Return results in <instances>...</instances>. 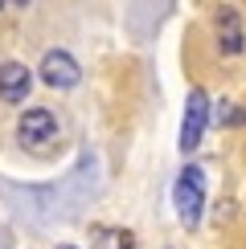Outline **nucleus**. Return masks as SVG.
Segmentation results:
<instances>
[{
  "mask_svg": "<svg viewBox=\"0 0 246 249\" xmlns=\"http://www.w3.org/2000/svg\"><path fill=\"white\" fill-rule=\"evenodd\" d=\"M172 204H177V216L184 225H197L201 221V209H205V172L197 163H189L177 184H172Z\"/></svg>",
  "mask_w": 246,
  "mask_h": 249,
  "instance_id": "f257e3e1",
  "label": "nucleus"
},
{
  "mask_svg": "<svg viewBox=\"0 0 246 249\" xmlns=\"http://www.w3.org/2000/svg\"><path fill=\"white\" fill-rule=\"evenodd\" d=\"M17 135H20V143H25L29 151H45L49 143L58 139V119L49 115L45 107H33V110H25V115H20Z\"/></svg>",
  "mask_w": 246,
  "mask_h": 249,
  "instance_id": "f03ea898",
  "label": "nucleus"
},
{
  "mask_svg": "<svg viewBox=\"0 0 246 249\" xmlns=\"http://www.w3.org/2000/svg\"><path fill=\"white\" fill-rule=\"evenodd\" d=\"M205 123H209V98L205 90H189V102H184V119H181V151L189 155L201 143Z\"/></svg>",
  "mask_w": 246,
  "mask_h": 249,
  "instance_id": "7ed1b4c3",
  "label": "nucleus"
},
{
  "mask_svg": "<svg viewBox=\"0 0 246 249\" xmlns=\"http://www.w3.org/2000/svg\"><path fill=\"white\" fill-rule=\"evenodd\" d=\"M78 78H82V70H78V61L70 57L66 49H49V53L41 57V82H45V86L70 90V86H78Z\"/></svg>",
  "mask_w": 246,
  "mask_h": 249,
  "instance_id": "20e7f679",
  "label": "nucleus"
},
{
  "mask_svg": "<svg viewBox=\"0 0 246 249\" xmlns=\"http://www.w3.org/2000/svg\"><path fill=\"white\" fill-rule=\"evenodd\" d=\"M213 25H218V45H222V53H242V45H246V37H242V20H238V8H230V4H222L218 8V17H213Z\"/></svg>",
  "mask_w": 246,
  "mask_h": 249,
  "instance_id": "39448f33",
  "label": "nucleus"
},
{
  "mask_svg": "<svg viewBox=\"0 0 246 249\" xmlns=\"http://www.w3.org/2000/svg\"><path fill=\"white\" fill-rule=\"evenodd\" d=\"M29 86H33V74H29L20 61H4V66H0V98L4 102H25Z\"/></svg>",
  "mask_w": 246,
  "mask_h": 249,
  "instance_id": "423d86ee",
  "label": "nucleus"
},
{
  "mask_svg": "<svg viewBox=\"0 0 246 249\" xmlns=\"http://www.w3.org/2000/svg\"><path fill=\"white\" fill-rule=\"evenodd\" d=\"M222 123H246V115H242V110H234L230 102H226V107H222Z\"/></svg>",
  "mask_w": 246,
  "mask_h": 249,
  "instance_id": "0eeeda50",
  "label": "nucleus"
},
{
  "mask_svg": "<svg viewBox=\"0 0 246 249\" xmlns=\"http://www.w3.org/2000/svg\"><path fill=\"white\" fill-rule=\"evenodd\" d=\"M62 249H74V245H62Z\"/></svg>",
  "mask_w": 246,
  "mask_h": 249,
  "instance_id": "6e6552de",
  "label": "nucleus"
},
{
  "mask_svg": "<svg viewBox=\"0 0 246 249\" xmlns=\"http://www.w3.org/2000/svg\"><path fill=\"white\" fill-rule=\"evenodd\" d=\"M17 4H25V0H17Z\"/></svg>",
  "mask_w": 246,
  "mask_h": 249,
  "instance_id": "1a4fd4ad",
  "label": "nucleus"
},
{
  "mask_svg": "<svg viewBox=\"0 0 246 249\" xmlns=\"http://www.w3.org/2000/svg\"><path fill=\"white\" fill-rule=\"evenodd\" d=\"M0 8H4V0H0Z\"/></svg>",
  "mask_w": 246,
  "mask_h": 249,
  "instance_id": "9d476101",
  "label": "nucleus"
}]
</instances>
